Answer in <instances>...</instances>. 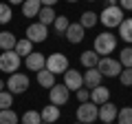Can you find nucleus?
I'll list each match as a JSON object with an SVG mask.
<instances>
[{
  "label": "nucleus",
  "mask_w": 132,
  "mask_h": 124,
  "mask_svg": "<svg viewBox=\"0 0 132 124\" xmlns=\"http://www.w3.org/2000/svg\"><path fill=\"white\" fill-rule=\"evenodd\" d=\"M66 2H79V0H66Z\"/></svg>",
  "instance_id": "4c0bfd02"
},
{
  "label": "nucleus",
  "mask_w": 132,
  "mask_h": 124,
  "mask_svg": "<svg viewBox=\"0 0 132 124\" xmlns=\"http://www.w3.org/2000/svg\"><path fill=\"white\" fill-rule=\"evenodd\" d=\"M42 118H40V111H27L22 115V124H40Z\"/></svg>",
  "instance_id": "7c9ffc66"
},
{
  "label": "nucleus",
  "mask_w": 132,
  "mask_h": 124,
  "mask_svg": "<svg viewBox=\"0 0 132 124\" xmlns=\"http://www.w3.org/2000/svg\"><path fill=\"white\" fill-rule=\"evenodd\" d=\"M75 95H77V100H79V102H88V100H90V91L81 86V89L75 91Z\"/></svg>",
  "instance_id": "473e14b6"
},
{
  "label": "nucleus",
  "mask_w": 132,
  "mask_h": 124,
  "mask_svg": "<svg viewBox=\"0 0 132 124\" xmlns=\"http://www.w3.org/2000/svg\"><path fill=\"white\" fill-rule=\"evenodd\" d=\"M68 24H71V20L66 18V16H57V18H55V22H53V27H55V31H57V33H66Z\"/></svg>",
  "instance_id": "c756f323"
},
{
  "label": "nucleus",
  "mask_w": 132,
  "mask_h": 124,
  "mask_svg": "<svg viewBox=\"0 0 132 124\" xmlns=\"http://www.w3.org/2000/svg\"><path fill=\"white\" fill-rule=\"evenodd\" d=\"M24 0H9V5H22Z\"/></svg>",
  "instance_id": "c9c22d12"
},
{
  "label": "nucleus",
  "mask_w": 132,
  "mask_h": 124,
  "mask_svg": "<svg viewBox=\"0 0 132 124\" xmlns=\"http://www.w3.org/2000/svg\"><path fill=\"white\" fill-rule=\"evenodd\" d=\"M119 64L123 69H132V47L121 49V53H119Z\"/></svg>",
  "instance_id": "393cba45"
},
{
  "label": "nucleus",
  "mask_w": 132,
  "mask_h": 124,
  "mask_svg": "<svg viewBox=\"0 0 132 124\" xmlns=\"http://www.w3.org/2000/svg\"><path fill=\"white\" fill-rule=\"evenodd\" d=\"M97 62H99V56L95 51H84L81 53V64H84L86 69H95Z\"/></svg>",
  "instance_id": "b1692460"
},
{
  "label": "nucleus",
  "mask_w": 132,
  "mask_h": 124,
  "mask_svg": "<svg viewBox=\"0 0 132 124\" xmlns=\"http://www.w3.org/2000/svg\"><path fill=\"white\" fill-rule=\"evenodd\" d=\"M75 124H81V122H75Z\"/></svg>",
  "instance_id": "79ce46f5"
},
{
  "label": "nucleus",
  "mask_w": 132,
  "mask_h": 124,
  "mask_svg": "<svg viewBox=\"0 0 132 124\" xmlns=\"http://www.w3.org/2000/svg\"><path fill=\"white\" fill-rule=\"evenodd\" d=\"M40 9H42L40 0H24V2H22V13H24V18H35V16L40 13Z\"/></svg>",
  "instance_id": "f3484780"
},
{
  "label": "nucleus",
  "mask_w": 132,
  "mask_h": 124,
  "mask_svg": "<svg viewBox=\"0 0 132 124\" xmlns=\"http://www.w3.org/2000/svg\"><path fill=\"white\" fill-rule=\"evenodd\" d=\"M57 0H40V5H44V7H53Z\"/></svg>",
  "instance_id": "f704fd0d"
},
{
  "label": "nucleus",
  "mask_w": 132,
  "mask_h": 124,
  "mask_svg": "<svg viewBox=\"0 0 132 124\" xmlns=\"http://www.w3.org/2000/svg\"><path fill=\"white\" fill-rule=\"evenodd\" d=\"M35 75H38V84L44 86V89H51V86L55 84V75H53L51 71H46V69H40Z\"/></svg>",
  "instance_id": "aec40b11"
},
{
  "label": "nucleus",
  "mask_w": 132,
  "mask_h": 124,
  "mask_svg": "<svg viewBox=\"0 0 132 124\" xmlns=\"http://www.w3.org/2000/svg\"><path fill=\"white\" fill-rule=\"evenodd\" d=\"M13 51L18 53L20 58H22V56L27 58L29 53L33 51V42H31V40H27V38H22V40H18V42H15V47H13Z\"/></svg>",
  "instance_id": "4be33fe9"
},
{
  "label": "nucleus",
  "mask_w": 132,
  "mask_h": 124,
  "mask_svg": "<svg viewBox=\"0 0 132 124\" xmlns=\"http://www.w3.org/2000/svg\"><path fill=\"white\" fill-rule=\"evenodd\" d=\"M0 91H5V80H0Z\"/></svg>",
  "instance_id": "e433bc0d"
},
{
  "label": "nucleus",
  "mask_w": 132,
  "mask_h": 124,
  "mask_svg": "<svg viewBox=\"0 0 132 124\" xmlns=\"http://www.w3.org/2000/svg\"><path fill=\"white\" fill-rule=\"evenodd\" d=\"M108 100H110V89L108 86L99 84V86H95V89H90V102H93L95 106H101Z\"/></svg>",
  "instance_id": "ddd939ff"
},
{
  "label": "nucleus",
  "mask_w": 132,
  "mask_h": 124,
  "mask_svg": "<svg viewBox=\"0 0 132 124\" xmlns=\"http://www.w3.org/2000/svg\"><path fill=\"white\" fill-rule=\"evenodd\" d=\"M60 106H55V104H48V106H44L42 111H40V118H42V122H48V124H55L57 120H60Z\"/></svg>",
  "instance_id": "dca6fc26"
},
{
  "label": "nucleus",
  "mask_w": 132,
  "mask_h": 124,
  "mask_svg": "<svg viewBox=\"0 0 132 124\" xmlns=\"http://www.w3.org/2000/svg\"><path fill=\"white\" fill-rule=\"evenodd\" d=\"M15 42H18V38L11 31H0V51H13Z\"/></svg>",
  "instance_id": "a211bd4d"
},
{
  "label": "nucleus",
  "mask_w": 132,
  "mask_h": 124,
  "mask_svg": "<svg viewBox=\"0 0 132 124\" xmlns=\"http://www.w3.org/2000/svg\"><path fill=\"white\" fill-rule=\"evenodd\" d=\"M114 49H117V36H112L110 31H104V33H99L95 38V49L93 51L99 58H108Z\"/></svg>",
  "instance_id": "f257e3e1"
},
{
  "label": "nucleus",
  "mask_w": 132,
  "mask_h": 124,
  "mask_svg": "<svg viewBox=\"0 0 132 124\" xmlns=\"http://www.w3.org/2000/svg\"><path fill=\"white\" fill-rule=\"evenodd\" d=\"M117 29H119V38L130 44L132 42V18H123V22L119 24Z\"/></svg>",
  "instance_id": "6ab92c4d"
},
{
  "label": "nucleus",
  "mask_w": 132,
  "mask_h": 124,
  "mask_svg": "<svg viewBox=\"0 0 132 124\" xmlns=\"http://www.w3.org/2000/svg\"><path fill=\"white\" fill-rule=\"evenodd\" d=\"M119 80H121L123 86H132V69H121V73H119Z\"/></svg>",
  "instance_id": "2f4dec72"
},
{
  "label": "nucleus",
  "mask_w": 132,
  "mask_h": 124,
  "mask_svg": "<svg viewBox=\"0 0 132 124\" xmlns=\"http://www.w3.org/2000/svg\"><path fill=\"white\" fill-rule=\"evenodd\" d=\"M40 124H48V122H40Z\"/></svg>",
  "instance_id": "58836bf2"
},
{
  "label": "nucleus",
  "mask_w": 132,
  "mask_h": 124,
  "mask_svg": "<svg viewBox=\"0 0 132 124\" xmlns=\"http://www.w3.org/2000/svg\"><path fill=\"white\" fill-rule=\"evenodd\" d=\"M119 7L123 11H132V0H119Z\"/></svg>",
  "instance_id": "72a5a7b5"
},
{
  "label": "nucleus",
  "mask_w": 132,
  "mask_h": 124,
  "mask_svg": "<svg viewBox=\"0 0 132 124\" xmlns=\"http://www.w3.org/2000/svg\"><path fill=\"white\" fill-rule=\"evenodd\" d=\"M68 95H71V91L66 89L64 84H53L51 89H48V100H51V104L55 106H62L68 102Z\"/></svg>",
  "instance_id": "6e6552de"
},
{
  "label": "nucleus",
  "mask_w": 132,
  "mask_h": 124,
  "mask_svg": "<svg viewBox=\"0 0 132 124\" xmlns=\"http://www.w3.org/2000/svg\"><path fill=\"white\" fill-rule=\"evenodd\" d=\"M81 78H84V86H86L88 91L95 89V86H99V84H101V80H104V75H101L97 69H88Z\"/></svg>",
  "instance_id": "2eb2a0df"
},
{
  "label": "nucleus",
  "mask_w": 132,
  "mask_h": 124,
  "mask_svg": "<svg viewBox=\"0 0 132 124\" xmlns=\"http://www.w3.org/2000/svg\"><path fill=\"white\" fill-rule=\"evenodd\" d=\"M99 22L104 24V27H108V29L119 27V24L123 22V9H121L119 5H110V7H106V9L99 13Z\"/></svg>",
  "instance_id": "f03ea898"
},
{
  "label": "nucleus",
  "mask_w": 132,
  "mask_h": 124,
  "mask_svg": "<svg viewBox=\"0 0 132 124\" xmlns=\"http://www.w3.org/2000/svg\"><path fill=\"white\" fill-rule=\"evenodd\" d=\"M117 124H132V106H123L117 113Z\"/></svg>",
  "instance_id": "a878e982"
},
{
  "label": "nucleus",
  "mask_w": 132,
  "mask_h": 124,
  "mask_svg": "<svg viewBox=\"0 0 132 124\" xmlns=\"http://www.w3.org/2000/svg\"><path fill=\"white\" fill-rule=\"evenodd\" d=\"M84 31L86 29L81 27L79 22H71L68 29H66V40H68L71 44H79L81 40H84Z\"/></svg>",
  "instance_id": "4468645a"
},
{
  "label": "nucleus",
  "mask_w": 132,
  "mask_h": 124,
  "mask_svg": "<svg viewBox=\"0 0 132 124\" xmlns=\"http://www.w3.org/2000/svg\"><path fill=\"white\" fill-rule=\"evenodd\" d=\"M0 124H18V113L11 109L0 111Z\"/></svg>",
  "instance_id": "bb28decb"
},
{
  "label": "nucleus",
  "mask_w": 132,
  "mask_h": 124,
  "mask_svg": "<svg viewBox=\"0 0 132 124\" xmlns=\"http://www.w3.org/2000/svg\"><path fill=\"white\" fill-rule=\"evenodd\" d=\"M88 2H95V0H88Z\"/></svg>",
  "instance_id": "ea45409f"
},
{
  "label": "nucleus",
  "mask_w": 132,
  "mask_h": 124,
  "mask_svg": "<svg viewBox=\"0 0 132 124\" xmlns=\"http://www.w3.org/2000/svg\"><path fill=\"white\" fill-rule=\"evenodd\" d=\"M117 113H119V106L117 104H112V102H104L101 106H97V120H101L104 124H108V122H114L117 120Z\"/></svg>",
  "instance_id": "1a4fd4ad"
},
{
  "label": "nucleus",
  "mask_w": 132,
  "mask_h": 124,
  "mask_svg": "<svg viewBox=\"0 0 132 124\" xmlns=\"http://www.w3.org/2000/svg\"><path fill=\"white\" fill-rule=\"evenodd\" d=\"M108 124H114V122H108Z\"/></svg>",
  "instance_id": "a19ab883"
},
{
  "label": "nucleus",
  "mask_w": 132,
  "mask_h": 124,
  "mask_svg": "<svg viewBox=\"0 0 132 124\" xmlns=\"http://www.w3.org/2000/svg\"><path fill=\"white\" fill-rule=\"evenodd\" d=\"M29 84H31V80H29L27 73H11L9 80H7V89H9V93H13V95H20V93H24V91L29 89Z\"/></svg>",
  "instance_id": "20e7f679"
},
{
  "label": "nucleus",
  "mask_w": 132,
  "mask_h": 124,
  "mask_svg": "<svg viewBox=\"0 0 132 124\" xmlns=\"http://www.w3.org/2000/svg\"><path fill=\"white\" fill-rule=\"evenodd\" d=\"M24 64H27L29 71L38 73L40 69H44V64H46V56H42V53H38V51H31L27 58H24Z\"/></svg>",
  "instance_id": "f8f14e48"
},
{
  "label": "nucleus",
  "mask_w": 132,
  "mask_h": 124,
  "mask_svg": "<svg viewBox=\"0 0 132 124\" xmlns=\"http://www.w3.org/2000/svg\"><path fill=\"white\" fill-rule=\"evenodd\" d=\"M97 22H99V16L95 13V11H84V13H81V20H79V24H81L84 29H93Z\"/></svg>",
  "instance_id": "5701e85b"
},
{
  "label": "nucleus",
  "mask_w": 132,
  "mask_h": 124,
  "mask_svg": "<svg viewBox=\"0 0 132 124\" xmlns=\"http://www.w3.org/2000/svg\"><path fill=\"white\" fill-rule=\"evenodd\" d=\"M44 69L51 71L53 75L64 73L66 69H68V58H66L64 53H51V56H46V64H44Z\"/></svg>",
  "instance_id": "423d86ee"
},
{
  "label": "nucleus",
  "mask_w": 132,
  "mask_h": 124,
  "mask_svg": "<svg viewBox=\"0 0 132 124\" xmlns=\"http://www.w3.org/2000/svg\"><path fill=\"white\" fill-rule=\"evenodd\" d=\"M20 60H22V58L15 51H0V71L9 73V75L15 73L20 69Z\"/></svg>",
  "instance_id": "39448f33"
},
{
  "label": "nucleus",
  "mask_w": 132,
  "mask_h": 124,
  "mask_svg": "<svg viewBox=\"0 0 132 124\" xmlns=\"http://www.w3.org/2000/svg\"><path fill=\"white\" fill-rule=\"evenodd\" d=\"M62 84L66 86L68 91H77L84 86V78H81L79 71H75V69H66L64 71V82Z\"/></svg>",
  "instance_id": "9b49d317"
},
{
  "label": "nucleus",
  "mask_w": 132,
  "mask_h": 124,
  "mask_svg": "<svg viewBox=\"0 0 132 124\" xmlns=\"http://www.w3.org/2000/svg\"><path fill=\"white\" fill-rule=\"evenodd\" d=\"M46 38H48V27H44V24H40V22H33V24L27 27V40H31L33 44L44 42Z\"/></svg>",
  "instance_id": "9d476101"
},
{
  "label": "nucleus",
  "mask_w": 132,
  "mask_h": 124,
  "mask_svg": "<svg viewBox=\"0 0 132 124\" xmlns=\"http://www.w3.org/2000/svg\"><path fill=\"white\" fill-rule=\"evenodd\" d=\"M75 118H77V122H81V124H93L95 120H97V106H95L90 100L81 102V104L77 106Z\"/></svg>",
  "instance_id": "0eeeda50"
},
{
  "label": "nucleus",
  "mask_w": 132,
  "mask_h": 124,
  "mask_svg": "<svg viewBox=\"0 0 132 124\" xmlns=\"http://www.w3.org/2000/svg\"><path fill=\"white\" fill-rule=\"evenodd\" d=\"M38 18H40V24H44V27H48V24H53L55 22V11H53V7H42L40 9V13H38Z\"/></svg>",
  "instance_id": "412c9836"
},
{
  "label": "nucleus",
  "mask_w": 132,
  "mask_h": 124,
  "mask_svg": "<svg viewBox=\"0 0 132 124\" xmlns=\"http://www.w3.org/2000/svg\"><path fill=\"white\" fill-rule=\"evenodd\" d=\"M97 69L99 73L104 78H119V73H121V64H119V60H112V58H99V62H97Z\"/></svg>",
  "instance_id": "7ed1b4c3"
},
{
  "label": "nucleus",
  "mask_w": 132,
  "mask_h": 124,
  "mask_svg": "<svg viewBox=\"0 0 132 124\" xmlns=\"http://www.w3.org/2000/svg\"><path fill=\"white\" fill-rule=\"evenodd\" d=\"M11 18H13L11 5H5V2H0V24H7V22H11Z\"/></svg>",
  "instance_id": "cd10ccee"
},
{
  "label": "nucleus",
  "mask_w": 132,
  "mask_h": 124,
  "mask_svg": "<svg viewBox=\"0 0 132 124\" xmlns=\"http://www.w3.org/2000/svg\"><path fill=\"white\" fill-rule=\"evenodd\" d=\"M11 106H13V93H9V91H0V111L11 109Z\"/></svg>",
  "instance_id": "c85d7f7f"
}]
</instances>
